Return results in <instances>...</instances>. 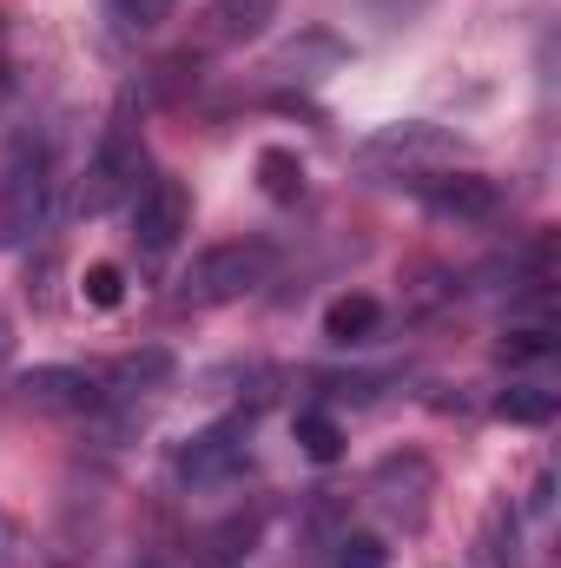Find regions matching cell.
<instances>
[{
  "label": "cell",
  "instance_id": "obj_1",
  "mask_svg": "<svg viewBox=\"0 0 561 568\" xmlns=\"http://www.w3.org/2000/svg\"><path fill=\"white\" fill-rule=\"evenodd\" d=\"M272 272V252L265 245H252V239H238V245H212V252H198L192 265H185V278H178V304L185 311H218V304H238V297H252L258 284Z\"/></svg>",
  "mask_w": 561,
  "mask_h": 568
},
{
  "label": "cell",
  "instance_id": "obj_2",
  "mask_svg": "<svg viewBox=\"0 0 561 568\" xmlns=\"http://www.w3.org/2000/svg\"><path fill=\"white\" fill-rule=\"evenodd\" d=\"M53 152L47 140H20L13 165H7V192H0V245H27L47 232L53 219Z\"/></svg>",
  "mask_w": 561,
  "mask_h": 568
},
{
  "label": "cell",
  "instance_id": "obj_3",
  "mask_svg": "<svg viewBox=\"0 0 561 568\" xmlns=\"http://www.w3.org/2000/svg\"><path fill=\"white\" fill-rule=\"evenodd\" d=\"M140 172H145V140H140V126H133V113L120 106V113L106 120L100 145H93V165H86L80 205H86V212H113V205H126V199L140 192Z\"/></svg>",
  "mask_w": 561,
  "mask_h": 568
},
{
  "label": "cell",
  "instance_id": "obj_4",
  "mask_svg": "<svg viewBox=\"0 0 561 568\" xmlns=\"http://www.w3.org/2000/svg\"><path fill=\"white\" fill-rule=\"evenodd\" d=\"M462 145L449 140L442 126H422V120H404V126H384L377 140L364 145V165L370 172H390V179H429V172H449Z\"/></svg>",
  "mask_w": 561,
  "mask_h": 568
},
{
  "label": "cell",
  "instance_id": "obj_5",
  "mask_svg": "<svg viewBox=\"0 0 561 568\" xmlns=\"http://www.w3.org/2000/svg\"><path fill=\"white\" fill-rule=\"evenodd\" d=\"M185 225H192V192L178 179H152L133 192V245L145 258H165L185 239Z\"/></svg>",
  "mask_w": 561,
  "mask_h": 568
},
{
  "label": "cell",
  "instance_id": "obj_6",
  "mask_svg": "<svg viewBox=\"0 0 561 568\" xmlns=\"http://www.w3.org/2000/svg\"><path fill=\"white\" fill-rule=\"evenodd\" d=\"M20 397L33 410H53V417H86L106 404V377L100 371H80V364H40L20 377Z\"/></svg>",
  "mask_w": 561,
  "mask_h": 568
},
{
  "label": "cell",
  "instance_id": "obj_7",
  "mask_svg": "<svg viewBox=\"0 0 561 568\" xmlns=\"http://www.w3.org/2000/svg\"><path fill=\"white\" fill-rule=\"evenodd\" d=\"M245 443H252V417L238 410V417H218V424H205L185 449H178V483H225L238 463H245Z\"/></svg>",
  "mask_w": 561,
  "mask_h": 568
},
{
  "label": "cell",
  "instance_id": "obj_8",
  "mask_svg": "<svg viewBox=\"0 0 561 568\" xmlns=\"http://www.w3.org/2000/svg\"><path fill=\"white\" fill-rule=\"evenodd\" d=\"M417 192L422 205L442 212V219H489L502 205L496 179H482V172H429V179H417Z\"/></svg>",
  "mask_w": 561,
  "mask_h": 568
},
{
  "label": "cell",
  "instance_id": "obj_9",
  "mask_svg": "<svg viewBox=\"0 0 561 568\" xmlns=\"http://www.w3.org/2000/svg\"><path fill=\"white\" fill-rule=\"evenodd\" d=\"M272 13H278V0H212L205 7V40L212 47H245L272 27Z\"/></svg>",
  "mask_w": 561,
  "mask_h": 568
},
{
  "label": "cell",
  "instance_id": "obj_10",
  "mask_svg": "<svg viewBox=\"0 0 561 568\" xmlns=\"http://www.w3.org/2000/svg\"><path fill=\"white\" fill-rule=\"evenodd\" d=\"M377 324H384V304L364 297V291H350V297H337V304L324 311V337H330V344H364Z\"/></svg>",
  "mask_w": 561,
  "mask_h": 568
},
{
  "label": "cell",
  "instance_id": "obj_11",
  "mask_svg": "<svg viewBox=\"0 0 561 568\" xmlns=\"http://www.w3.org/2000/svg\"><path fill=\"white\" fill-rule=\"evenodd\" d=\"M258 185H265V199L297 205V199H304V159L284 152V145H265V152H258Z\"/></svg>",
  "mask_w": 561,
  "mask_h": 568
},
{
  "label": "cell",
  "instance_id": "obj_12",
  "mask_svg": "<svg viewBox=\"0 0 561 568\" xmlns=\"http://www.w3.org/2000/svg\"><path fill=\"white\" fill-rule=\"evenodd\" d=\"M555 404H561L555 390H542V384H516V390L496 397V417H502V424H549Z\"/></svg>",
  "mask_w": 561,
  "mask_h": 568
},
{
  "label": "cell",
  "instance_id": "obj_13",
  "mask_svg": "<svg viewBox=\"0 0 561 568\" xmlns=\"http://www.w3.org/2000/svg\"><path fill=\"white\" fill-rule=\"evenodd\" d=\"M297 443H304V456H310V463H337L344 429H337L330 410H297Z\"/></svg>",
  "mask_w": 561,
  "mask_h": 568
},
{
  "label": "cell",
  "instance_id": "obj_14",
  "mask_svg": "<svg viewBox=\"0 0 561 568\" xmlns=\"http://www.w3.org/2000/svg\"><path fill=\"white\" fill-rule=\"evenodd\" d=\"M80 297H86L93 311H113V304L126 297V278H120V265H86V278H80Z\"/></svg>",
  "mask_w": 561,
  "mask_h": 568
},
{
  "label": "cell",
  "instance_id": "obj_15",
  "mask_svg": "<svg viewBox=\"0 0 561 568\" xmlns=\"http://www.w3.org/2000/svg\"><path fill=\"white\" fill-rule=\"evenodd\" d=\"M113 13H120V27H133V33H152V27H165L172 0H113Z\"/></svg>",
  "mask_w": 561,
  "mask_h": 568
},
{
  "label": "cell",
  "instance_id": "obj_16",
  "mask_svg": "<svg viewBox=\"0 0 561 568\" xmlns=\"http://www.w3.org/2000/svg\"><path fill=\"white\" fill-rule=\"evenodd\" d=\"M549 351H555V337H549V331H516V337L502 344V357H509V364H536V357H549Z\"/></svg>",
  "mask_w": 561,
  "mask_h": 568
},
{
  "label": "cell",
  "instance_id": "obj_17",
  "mask_svg": "<svg viewBox=\"0 0 561 568\" xmlns=\"http://www.w3.org/2000/svg\"><path fill=\"white\" fill-rule=\"evenodd\" d=\"M0 568H27V536L13 516H0Z\"/></svg>",
  "mask_w": 561,
  "mask_h": 568
},
{
  "label": "cell",
  "instance_id": "obj_18",
  "mask_svg": "<svg viewBox=\"0 0 561 568\" xmlns=\"http://www.w3.org/2000/svg\"><path fill=\"white\" fill-rule=\"evenodd\" d=\"M344 568H384V542H370V536L344 542Z\"/></svg>",
  "mask_w": 561,
  "mask_h": 568
},
{
  "label": "cell",
  "instance_id": "obj_19",
  "mask_svg": "<svg viewBox=\"0 0 561 568\" xmlns=\"http://www.w3.org/2000/svg\"><path fill=\"white\" fill-rule=\"evenodd\" d=\"M7 351H13V324H7V311H0V364H7Z\"/></svg>",
  "mask_w": 561,
  "mask_h": 568
},
{
  "label": "cell",
  "instance_id": "obj_20",
  "mask_svg": "<svg viewBox=\"0 0 561 568\" xmlns=\"http://www.w3.org/2000/svg\"><path fill=\"white\" fill-rule=\"evenodd\" d=\"M7 87H13V67H7V60H0V100H7Z\"/></svg>",
  "mask_w": 561,
  "mask_h": 568
}]
</instances>
